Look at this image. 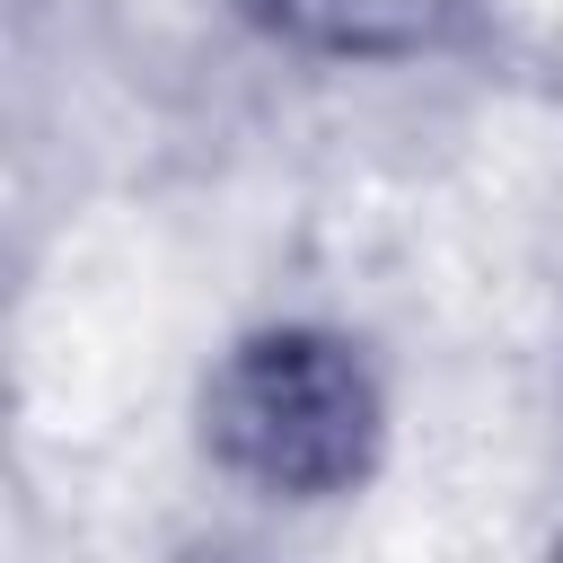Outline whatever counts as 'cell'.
Masks as SVG:
<instances>
[{"label": "cell", "mask_w": 563, "mask_h": 563, "mask_svg": "<svg viewBox=\"0 0 563 563\" xmlns=\"http://www.w3.org/2000/svg\"><path fill=\"white\" fill-rule=\"evenodd\" d=\"M387 405L352 334L255 325L202 378V457L264 501H334L378 466Z\"/></svg>", "instance_id": "6da1fadb"}, {"label": "cell", "mask_w": 563, "mask_h": 563, "mask_svg": "<svg viewBox=\"0 0 563 563\" xmlns=\"http://www.w3.org/2000/svg\"><path fill=\"white\" fill-rule=\"evenodd\" d=\"M264 35L299 44V53H334V62H405L431 53L466 26L475 0H238Z\"/></svg>", "instance_id": "7a4b0ae2"}]
</instances>
